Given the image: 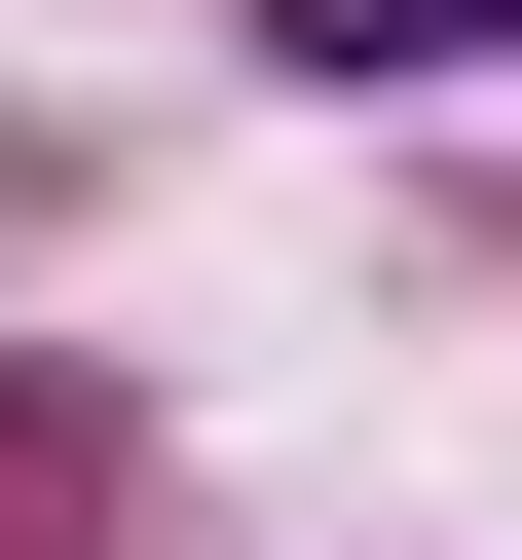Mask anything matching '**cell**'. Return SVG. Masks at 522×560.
I'll use <instances>...</instances> for the list:
<instances>
[{
  "mask_svg": "<svg viewBox=\"0 0 522 560\" xmlns=\"http://www.w3.org/2000/svg\"><path fill=\"white\" fill-rule=\"evenodd\" d=\"M299 75H522V0H261Z\"/></svg>",
  "mask_w": 522,
  "mask_h": 560,
  "instance_id": "cell-1",
  "label": "cell"
}]
</instances>
